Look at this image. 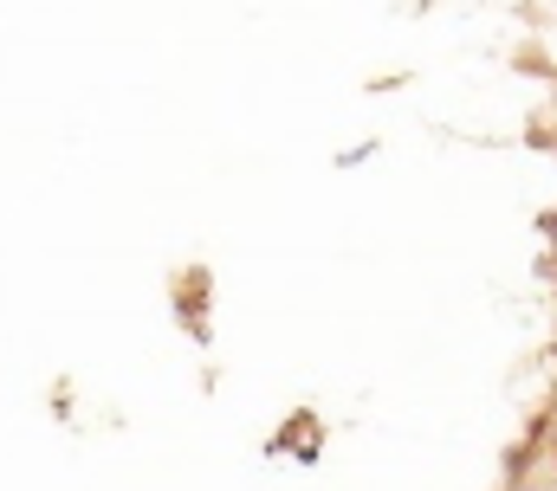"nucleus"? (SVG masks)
Segmentation results:
<instances>
[{
    "instance_id": "nucleus-3",
    "label": "nucleus",
    "mask_w": 557,
    "mask_h": 491,
    "mask_svg": "<svg viewBox=\"0 0 557 491\" xmlns=\"http://www.w3.org/2000/svg\"><path fill=\"white\" fill-rule=\"evenodd\" d=\"M552 473H557V453H552Z\"/></svg>"
},
{
    "instance_id": "nucleus-1",
    "label": "nucleus",
    "mask_w": 557,
    "mask_h": 491,
    "mask_svg": "<svg viewBox=\"0 0 557 491\" xmlns=\"http://www.w3.org/2000/svg\"><path fill=\"white\" fill-rule=\"evenodd\" d=\"M370 155H376V142H357V149H344V155H337V168H363Z\"/></svg>"
},
{
    "instance_id": "nucleus-2",
    "label": "nucleus",
    "mask_w": 557,
    "mask_h": 491,
    "mask_svg": "<svg viewBox=\"0 0 557 491\" xmlns=\"http://www.w3.org/2000/svg\"><path fill=\"white\" fill-rule=\"evenodd\" d=\"M539 234H545V246H552V272H557V207L539 221Z\"/></svg>"
}]
</instances>
